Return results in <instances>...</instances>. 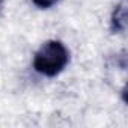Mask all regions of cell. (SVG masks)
Masks as SVG:
<instances>
[{"instance_id":"cell-2","label":"cell","mask_w":128,"mask_h":128,"mask_svg":"<svg viewBox=\"0 0 128 128\" xmlns=\"http://www.w3.org/2000/svg\"><path fill=\"white\" fill-rule=\"evenodd\" d=\"M112 29L116 32L125 29V8H124V5L116 6L113 17H112Z\"/></svg>"},{"instance_id":"cell-3","label":"cell","mask_w":128,"mask_h":128,"mask_svg":"<svg viewBox=\"0 0 128 128\" xmlns=\"http://www.w3.org/2000/svg\"><path fill=\"white\" fill-rule=\"evenodd\" d=\"M32 2H33V5L38 6L39 9H48V8H51V6H54L59 0H32Z\"/></svg>"},{"instance_id":"cell-4","label":"cell","mask_w":128,"mask_h":128,"mask_svg":"<svg viewBox=\"0 0 128 128\" xmlns=\"http://www.w3.org/2000/svg\"><path fill=\"white\" fill-rule=\"evenodd\" d=\"M2 8H3V0H0V12H2Z\"/></svg>"},{"instance_id":"cell-1","label":"cell","mask_w":128,"mask_h":128,"mask_svg":"<svg viewBox=\"0 0 128 128\" xmlns=\"http://www.w3.org/2000/svg\"><path fill=\"white\" fill-rule=\"evenodd\" d=\"M70 62V51L60 41H47L33 57V68L45 77H56Z\"/></svg>"}]
</instances>
